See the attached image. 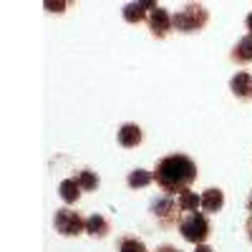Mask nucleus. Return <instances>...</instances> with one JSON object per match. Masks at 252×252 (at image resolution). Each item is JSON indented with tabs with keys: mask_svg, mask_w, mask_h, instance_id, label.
<instances>
[{
	"mask_svg": "<svg viewBox=\"0 0 252 252\" xmlns=\"http://www.w3.org/2000/svg\"><path fill=\"white\" fill-rule=\"evenodd\" d=\"M157 252H182V250H177L172 245H161V247H157Z\"/></svg>",
	"mask_w": 252,
	"mask_h": 252,
	"instance_id": "obj_18",
	"label": "nucleus"
},
{
	"mask_svg": "<svg viewBox=\"0 0 252 252\" xmlns=\"http://www.w3.org/2000/svg\"><path fill=\"white\" fill-rule=\"evenodd\" d=\"M146 23H149V31H152L154 38H166L174 31L169 10H164L161 5H154V10L149 13V18H146Z\"/></svg>",
	"mask_w": 252,
	"mask_h": 252,
	"instance_id": "obj_6",
	"label": "nucleus"
},
{
	"mask_svg": "<svg viewBox=\"0 0 252 252\" xmlns=\"http://www.w3.org/2000/svg\"><path fill=\"white\" fill-rule=\"evenodd\" d=\"M197 179V161L187 154H169L157 161L154 182L164 194H182Z\"/></svg>",
	"mask_w": 252,
	"mask_h": 252,
	"instance_id": "obj_1",
	"label": "nucleus"
},
{
	"mask_svg": "<svg viewBox=\"0 0 252 252\" xmlns=\"http://www.w3.org/2000/svg\"><path fill=\"white\" fill-rule=\"evenodd\" d=\"M154 10V3H149V0H144V3H129L124 5V20L126 23H141V20L149 18V13Z\"/></svg>",
	"mask_w": 252,
	"mask_h": 252,
	"instance_id": "obj_9",
	"label": "nucleus"
},
{
	"mask_svg": "<svg viewBox=\"0 0 252 252\" xmlns=\"http://www.w3.org/2000/svg\"><path fill=\"white\" fill-rule=\"evenodd\" d=\"M229 58H232L235 63H240V66H245V63H252V35H250V33L235 43Z\"/></svg>",
	"mask_w": 252,
	"mask_h": 252,
	"instance_id": "obj_11",
	"label": "nucleus"
},
{
	"mask_svg": "<svg viewBox=\"0 0 252 252\" xmlns=\"http://www.w3.org/2000/svg\"><path fill=\"white\" fill-rule=\"evenodd\" d=\"M229 91H232L240 101H252V73L237 71L229 81Z\"/></svg>",
	"mask_w": 252,
	"mask_h": 252,
	"instance_id": "obj_7",
	"label": "nucleus"
},
{
	"mask_svg": "<svg viewBox=\"0 0 252 252\" xmlns=\"http://www.w3.org/2000/svg\"><path fill=\"white\" fill-rule=\"evenodd\" d=\"M224 207V192L220 187H209L204 189V194H202V209L209 215H217L220 209Z\"/></svg>",
	"mask_w": 252,
	"mask_h": 252,
	"instance_id": "obj_10",
	"label": "nucleus"
},
{
	"mask_svg": "<svg viewBox=\"0 0 252 252\" xmlns=\"http://www.w3.org/2000/svg\"><path fill=\"white\" fill-rule=\"evenodd\" d=\"M119 252H146V245L136 237H121L119 240Z\"/></svg>",
	"mask_w": 252,
	"mask_h": 252,
	"instance_id": "obj_17",
	"label": "nucleus"
},
{
	"mask_svg": "<svg viewBox=\"0 0 252 252\" xmlns=\"http://www.w3.org/2000/svg\"><path fill=\"white\" fill-rule=\"evenodd\" d=\"M149 209H152V215L157 217V222L161 224V227H174L177 222H179V204L172 199V194H161V197H157L152 204H149Z\"/></svg>",
	"mask_w": 252,
	"mask_h": 252,
	"instance_id": "obj_5",
	"label": "nucleus"
},
{
	"mask_svg": "<svg viewBox=\"0 0 252 252\" xmlns=\"http://www.w3.org/2000/svg\"><path fill=\"white\" fill-rule=\"evenodd\" d=\"M86 232L91 237H106L111 232V227H109V220L103 217V215H91L86 217Z\"/></svg>",
	"mask_w": 252,
	"mask_h": 252,
	"instance_id": "obj_13",
	"label": "nucleus"
},
{
	"mask_svg": "<svg viewBox=\"0 0 252 252\" xmlns=\"http://www.w3.org/2000/svg\"><path fill=\"white\" fill-rule=\"evenodd\" d=\"M245 26H247V31H250V35H252V13L245 18Z\"/></svg>",
	"mask_w": 252,
	"mask_h": 252,
	"instance_id": "obj_21",
	"label": "nucleus"
},
{
	"mask_svg": "<svg viewBox=\"0 0 252 252\" xmlns=\"http://www.w3.org/2000/svg\"><path fill=\"white\" fill-rule=\"evenodd\" d=\"M194 252H215L209 245H194Z\"/></svg>",
	"mask_w": 252,
	"mask_h": 252,
	"instance_id": "obj_19",
	"label": "nucleus"
},
{
	"mask_svg": "<svg viewBox=\"0 0 252 252\" xmlns=\"http://www.w3.org/2000/svg\"><path fill=\"white\" fill-rule=\"evenodd\" d=\"M177 204H179V212H197V207H202V197H197V192H182L177 197Z\"/></svg>",
	"mask_w": 252,
	"mask_h": 252,
	"instance_id": "obj_14",
	"label": "nucleus"
},
{
	"mask_svg": "<svg viewBox=\"0 0 252 252\" xmlns=\"http://www.w3.org/2000/svg\"><path fill=\"white\" fill-rule=\"evenodd\" d=\"M179 232L187 242L192 245H204V240L212 235V224L202 212H189L179 220Z\"/></svg>",
	"mask_w": 252,
	"mask_h": 252,
	"instance_id": "obj_3",
	"label": "nucleus"
},
{
	"mask_svg": "<svg viewBox=\"0 0 252 252\" xmlns=\"http://www.w3.org/2000/svg\"><path fill=\"white\" fill-rule=\"evenodd\" d=\"M154 179V172H146V169H134L129 172V177H126V184H129L131 189H144V187H149Z\"/></svg>",
	"mask_w": 252,
	"mask_h": 252,
	"instance_id": "obj_15",
	"label": "nucleus"
},
{
	"mask_svg": "<svg viewBox=\"0 0 252 252\" xmlns=\"http://www.w3.org/2000/svg\"><path fill=\"white\" fill-rule=\"evenodd\" d=\"M53 227H56V232L63 235V237H76L81 232H86V220H83L78 212H73V209L63 207V209H56Z\"/></svg>",
	"mask_w": 252,
	"mask_h": 252,
	"instance_id": "obj_4",
	"label": "nucleus"
},
{
	"mask_svg": "<svg viewBox=\"0 0 252 252\" xmlns=\"http://www.w3.org/2000/svg\"><path fill=\"white\" fill-rule=\"evenodd\" d=\"M172 23L179 33H199L209 23V10L202 3H189L172 15Z\"/></svg>",
	"mask_w": 252,
	"mask_h": 252,
	"instance_id": "obj_2",
	"label": "nucleus"
},
{
	"mask_svg": "<svg viewBox=\"0 0 252 252\" xmlns=\"http://www.w3.org/2000/svg\"><path fill=\"white\" fill-rule=\"evenodd\" d=\"M245 229H247V237H250V242H252V215H250V220H247Z\"/></svg>",
	"mask_w": 252,
	"mask_h": 252,
	"instance_id": "obj_20",
	"label": "nucleus"
},
{
	"mask_svg": "<svg viewBox=\"0 0 252 252\" xmlns=\"http://www.w3.org/2000/svg\"><path fill=\"white\" fill-rule=\"evenodd\" d=\"M116 139H119V144L124 146V149H136V146L141 144V139H144V131L136 124H124L119 129V134H116Z\"/></svg>",
	"mask_w": 252,
	"mask_h": 252,
	"instance_id": "obj_8",
	"label": "nucleus"
},
{
	"mask_svg": "<svg viewBox=\"0 0 252 252\" xmlns=\"http://www.w3.org/2000/svg\"><path fill=\"white\" fill-rule=\"evenodd\" d=\"M81 184H78V179H63L61 184H58V194H61V199L66 202V204H76L78 202V197H81Z\"/></svg>",
	"mask_w": 252,
	"mask_h": 252,
	"instance_id": "obj_12",
	"label": "nucleus"
},
{
	"mask_svg": "<svg viewBox=\"0 0 252 252\" xmlns=\"http://www.w3.org/2000/svg\"><path fill=\"white\" fill-rule=\"evenodd\" d=\"M78 184H81V189L83 192H96L98 189V184H101V179H98V174L96 172H91V169H83V172H78Z\"/></svg>",
	"mask_w": 252,
	"mask_h": 252,
	"instance_id": "obj_16",
	"label": "nucleus"
},
{
	"mask_svg": "<svg viewBox=\"0 0 252 252\" xmlns=\"http://www.w3.org/2000/svg\"><path fill=\"white\" fill-rule=\"evenodd\" d=\"M247 212L252 215V192H250V197H247Z\"/></svg>",
	"mask_w": 252,
	"mask_h": 252,
	"instance_id": "obj_22",
	"label": "nucleus"
}]
</instances>
